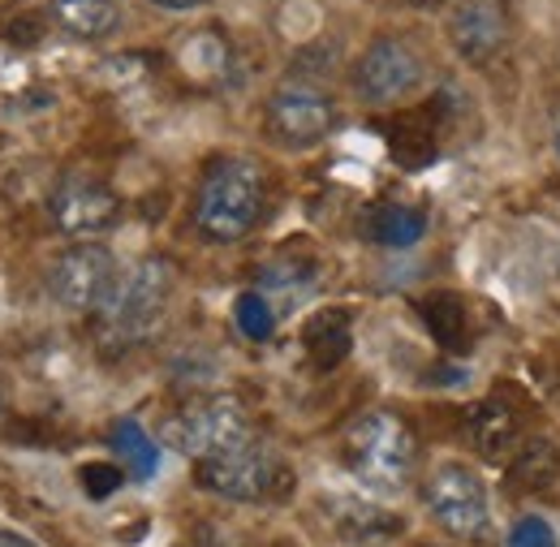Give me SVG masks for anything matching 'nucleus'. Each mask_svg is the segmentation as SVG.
I'll return each mask as SVG.
<instances>
[{
    "mask_svg": "<svg viewBox=\"0 0 560 547\" xmlns=\"http://www.w3.org/2000/svg\"><path fill=\"white\" fill-rule=\"evenodd\" d=\"M177 289V268L160 255L135 264L130 272L117 280L113 298L104 302V311L95 315V337L104 358H126L130 349H139L164 319L168 302Z\"/></svg>",
    "mask_w": 560,
    "mask_h": 547,
    "instance_id": "obj_1",
    "label": "nucleus"
},
{
    "mask_svg": "<svg viewBox=\"0 0 560 547\" xmlns=\"http://www.w3.org/2000/svg\"><path fill=\"white\" fill-rule=\"evenodd\" d=\"M264 203H268V177L255 160L246 155L211 160L195 195V229L211 246H233L264 220Z\"/></svg>",
    "mask_w": 560,
    "mask_h": 547,
    "instance_id": "obj_2",
    "label": "nucleus"
},
{
    "mask_svg": "<svg viewBox=\"0 0 560 547\" xmlns=\"http://www.w3.org/2000/svg\"><path fill=\"white\" fill-rule=\"evenodd\" d=\"M341 457H346L350 475L362 487L393 496V491L410 487V479H415L419 440H415L406 418H397L388 410H366L346 427Z\"/></svg>",
    "mask_w": 560,
    "mask_h": 547,
    "instance_id": "obj_3",
    "label": "nucleus"
},
{
    "mask_svg": "<svg viewBox=\"0 0 560 547\" xmlns=\"http://www.w3.org/2000/svg\"><path fill=\"white\" fill-rule=\"evenodd\" d=\"M250 440H255L250 414L229 393L195 397L164 422V444L177 449L182 457H190L195 466L211 462V457H224V453H233V449H242Z\"/></svg>",
    "mask_w": 560,
    "mask_h": 547,
    "instance_id": "obj_4",
    "label": "nucleus"
},
{
    "mask_svg": "<svg viewBox=\"0 0 560 547\" xmlns=\"http://www.w3.org/2000/svg\"><path fill=\"white\" fill-rule=\"evenodd\" d=\"M195 475H199L203 491L220 496V500H233V504H264V500H280L293 491V470L259 435L250 444L224 453V457L199 462Z\"/></svg>",
    "mask_w": 560,
    "mask_h": 547,
    "instance_id": "obj_5",
    "label": "nucleus"
},
{
    "mask_svg": "<svg viewBox=\"0 0 560 547\" xmlns=\"http://www.w3.org/2000/svg\"><path fill=\"white\" fill-rule=\"evenodd\" d=\"M431 522L453 539H483L491 526L488 482L479 479L466 462H440L427 487H422Z\"/></svg>",
    "mask_w": 560,
    "mask_h": 547,
    "instance_id": "obj_6",
    "label": "nucleus"
},
{
    "mask_svg": "<svg viewBox=\"0 0 560 547\" xmlns=\"http://www.w3.org/2000/svg\"><path fill=\"white\" fill-rule=\"evenodd\" d=\"M268 135L272 142L289 147V151H306L319 147L337 126V100L319 86V82H302V78H284L277 91L268 95L264 108Z\"/></svg>",
    "mask_w": 560,
    "mask_h": 547,
    "instance_id": "obj_7",
    "label": "nucleus"
},
{
    "mask_svg": "<svg viewBox=\"0 0 560 547\" xmlns=\"http://www.w3.org/2000/svg\"><path fill=\"white\" fill-rule=\"evenodd\" d=\"M422 78H427V66H422L419 48L397 35H380L375 44H366V53L350 69L353 95L371 108L410 100L422 86Z\"/></svg>",
    "mask_w": 560,
    "mask_h": 547,
    "instance_id": "obj_8",
    "label": "nucleus"
},
{
    "mask_svg": "<svg viewBox=\"0 0 560 547\" xmlns=\"http://www.w3.org/2000/svg\"><path fill=\"white\" fill-rule=\"evenodd\" d=\"M117 280H121V268H117V255H113L108 246H100V242H78V246H70V251L52 264L48 289H52V298H57L70 315H100L104 302L113 298Z\"/></svg>",
    "mask_w": 560,
    "mask_h": 547,
    "instance_id": "obj_9",
    "label": "nucleus"
},
{
    "mask_svg": "<svg viewBox=\"0 0 560 547\" xmlns=\"http://www.w3.org/2000/svg\"><path fill=\"white\" fill-rule=\"evenodd\" d=\"M48 211H52V224L66 233V237H100L108 233L117 220H121V199L113 186H104L100 177H86V173H70L52 199H48Z\"/></svg>",
    "mask_w": 560,
    "mask_h": 547,
    "instance_id": "obj_10",
    "label": "nucleus"
},
{
    "mask_svg": "<svg viewBox=\"0 0 560 547\" xmlns=\"http://www.w3.org/2000/svg\"><path fill=\"white\" fill-rule=\"evenodd\" d=\"M448 44L462 61L488 66L504 48V9L500 0H457L448 9Z\"/></svg>",
    "mask_w": 560,
    "mask_h": 547,
    "instance_id": "obj_11",
    "label": "nucleus"
},
{
    "mask_svg": "<svg viewBox=\"0 0 560 547\" xmlns=\"http://www.w3.org/2000/svg\"><path fill=\"white\" fill-rule=\"evenodd\" d=\"M466 435L488 462H504L522 444V418L504 397H488V401H479L475 410L466 414Z\"/></svg>",
    "mask_w": 560,
    "mask_h": 547,
    "instance_id": "obj_12",
    "label": "nucleus"
},
{
    "mask_svg": "<svg viewBox=\"0 0 560 547\" xmlns=\"http://www.w3.org/2000/svg\"><path fill=\"white\" fill-rule=\"evenodd\" d=\"M302 349H306V358H311L319 371L341 366L353 349L350 311H341V306H324V311H315V315L306 319V328H302Z\"/></svg>",
    "mask_w": 560,
    "mask_h": 547,
    "instance_id": "obj_13",
    "label": "nucleus"
},
{
    "mask_svg": "<svg viewBox=\"0 0 560 547\" xmlns=\"http://www.w3.org/2000/svg\"><path fill=\"white\" fill-rule=\"evenodd\" d=\"M419 315L444 353H466L470 349V311L457 293H448V289L427 293L419 302Z\"/></svg>",
    "mask_w": 560,
    "mask_h": 547,
    "instance_id": "obj_14",
    "label": "nucleus"
},
{
    "mask_svg": "<svg viewBox=\"0 0 560 547\" xmlns=\"http://www.w3.org/2000/svg\"><path fill=\"white\" fill-rule=\"evenodd\" d=\"M366 237L388 251H410L427 237V211L410 203H375L366 216Z\"/></svg>",
    "mask_w": 560,
    "mask_h": 547,
    "instance_id": "obj_15",
    "label": "nucleus"
},
{
    "mask_svg": "<svg viewBox=\"0 0 560 547\" xmlns=\"http://www.w3.org/2000/svg\"><path fill=\"white\" fill-rule=\"evenodd\" d=\"M328 509H332V513H328V522H332L350 544H380V539H393V535L401 531V522H397V517H388V513H384V509H375V504L350 500V496H337Z\"/></svg>",
    "mask_w": 560,
    "mask_h": 547,
    "instance_id": "obj_16",
    "label": "nucleus"
},
{
    "mask_svg": "<svg viewBox=\"0 0 560 547\" xmlns=\"http://www.w3.org/2000/svg\"><path fill=\"white\" fill-rule=\"evenodd\" d=\"M52 22L73 39H104L121 26L117 0H52Z\"/></svg>",
    "mask_w": 560,
    "mask_h": 547,
    "instance_id": "obj_17",
    "label": "nucleus"
},
{
    "mask_svg": "<svg viewBox=\"0 0 560 547\" xmlns=\"http://www.w3.org/2000/svg\"><path fill=\"white\" fill-rule=\"evenodd\" d=\"M509 479L526 491H544L560 479V453L552 440L535 435V440H522L517 453L509 457Z\"/></svg>",
    "mask_w": 560,
    "mask_h": 547,
    "instance_id": "obj_18",
    "label": "nucleus"
},
{
    "mask_svg": "<svg viewBox=\"0 0 560 547\" xmlns=\"http://www.w3.org/2000/svg\"><path fill=\"white\" fill-rule=\"evenodd\" d=\"M388 151H393V160H397L401 168L419 173V168H427V164L435 160V126H431L427 117H419V113L393 121V126H388Z\"/></svg>",
    "mask_w": 560,
    "mask_h": 547,
    "instance_id": "obj_19",
    "label": "nucleus"
},
{
    "mask_svg": "<svg viewBox=\"0 0 560 547\" xmlns=\"http://www.w3.org/2000/svg\"><path fill=\"white\" fill-rule=\"evenodd\" d=\"M113 444H117V453H121V462H126L130 479H151V475H155L160 449L151 444V435L142 431L135 418H121V422L113 427Z\"/></svg>",
    "mask_w": 560,
    "mask_h": 547,
    "instance_id": "obj_20",
    "label": "nucleus"
},
{
    "mask_svg": "<svg viewBox=\"0 0 560 547\" xmlns=\"http://www.w3.org/2000/svg\"><path fill=\"white\" fill-rule=\"evenodd\" d=\"M233 319H237V328H242L250 341H268L272 328H277V311H272L268 293H259V289H246V293L237 298Z\"/></svg>",
    "mask_w": 560,
    "mask_h": 547,
    "instance_id": "obj_21",
    "label": "nucleus"
},
{
    "mask_svg": "<svg viewBox=\"0 0 560 547\" xmlns=\"http://www.w3.org/2000/svg\"><path fill=\"white\" fill-rule=\"evenodd\" d=\"M182 66L190 69V73H199V78H215V73H224L229 66V48H224V39L220 35H199V39H190L186 48H182Z\"/></svg>",
    "mask_w": 560,
    "mask_h": 547,
    "instance_id": "obj_22",
    "label": "nucleus"
},
{
    "mask_svg": "<svg viewBox=\"0 0 560 547\" xmlns=\"http://www.w3.org/2000/svg\"><path fill=\"white\" fill-rule=\"evenodd\" d=\"M78 479H82V491H86L91 500H108V496L126 482V470L113 466V462H86V466L78 470Z\"/></svg>",
    "mask_w": 560,
    "mask_h": 547,
    "instance_id": "obj_23",
    "label": "nucleus"
},
{
    "mask_svg": "<svg viewBox=\"0 0 560 547\" xmlns=\"http://www.w3.org/2000/svg\"><path fill=\"white\" fill-rule=\"evenodd\" d=\"M509 547H557V535L544 517H522L513 531H509Z\"/></svg>",
    "mask_w": 560,
    "mask_h": 547,
    "instance_id": "obj_24",
    "label": "nucleus"
},
{
    "mask_svg": "<svg viewBox=\"0 0 560 547\" xmlns=\"http://www.w3.org/2000/svg\"><path fill=\"white\" fill-rule=\"evenodd\" d=\"M4 39H9V44H18V48H31V44H39L35 18H13V22L4 26Z\"/></svg>",
    "mask_w": 560,
    "mask_h": 547,
    "instance_id": "obj_25",
    "label": "nucleus"
},
{
    "mask_svg": "<svg viewBox=\"0 0 560 547\" xmlns=\"http://www.w3.org/2000/svg\"><path fill=\"white\" fill-rule=\"evenodd\" d=\"M155 9H168V13H186V9H199V4H208V0H151Z\"/></svg>",
    "mask_w": 560,
    "mask_h": 547,
    "instance_id": "obj_26",
    "label": "nucleus"
},
{
    "mask_svg": "<svg viewBox=\"0 0 560 547\" xmlns=\"http://www.w3.org/2000/svg\"><path fill=\"white\" fill-rule=\"evenodd\" d=\"M0 547H35V544H31L26 535H18V531H4V526H0Z\"/></svg>",
    "mask_w": 560,
    "mask_h": 547,
    "instance_id": "obj_27",
    "label": "nucleus"
},
{
    "mask_svg": "<svg viewBox=\"0 0 560 547\" xmlns=\"http://www.w3.org/2000/svg\"><path fill=\"white\" fill-rule=\"evenodd\" d=\"M9 414V384H4V375H0V418Z\"/></svg>",
    "mask_w": 560,
    "mask_h": 547,
    "instance_id": "obj_28",
    "label": "nucleus"
},
{
    "mask_svg": "<svg viewBox=\"0 0 560 547\" xmlns=\"http://www.w3.org/2000/svg\"><path fill=\"white\" fill-rule=\"evenodd\" d=\"M406 4H415V9H431V4H440V0H406Z\"/></svg>",
    "mask_w": 560,
    "mask_h": 547,
    "instance_id": "obj_29",
    "label": "nucleus"
},
{
    "mask_svg": "<svg viewBox=\"0 0 560 547\" xmlns=\"http://www.w3.org/2000/svg\"><path fill=\"white\" fill-rule=\"evenodd\" d=\"M557 151H560V130H557Z\"/></svg>",
    "mask_w": 560,
    "mask_h": 547,
    "instance_id": "obj_30",
    "label": "nucleus"
}]
</instances>
